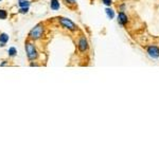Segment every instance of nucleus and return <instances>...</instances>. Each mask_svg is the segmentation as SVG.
Wrapping results in <instances>:
<instances>
[{
    "instance_id": "11",
    "label": "nucleus",
    "mask_w": 159,
    "mask_h": 159,
    "mask_svg": "<svg viewBox=\"0 0 159 159\" xmlns=\"http://www.w3.org/2000/svg\"><path fill=\"white\" fill-rule=\"evenodd\" d=\"M17 54V50L16 48H14V47H11V48L9 49V55L12 56V58H14L15 55Z\"/></svg>"
},
{
    "instance_id": "13",
    "label": "nucleus",
    "mask_w": 159,
    "mask_h": 159,
    "mask_svg": "<svg viewBox=\"0 0 159 159\" xmlns=\"http://www.w3.org/2000/svg\"><path fill=\"white\" fill-rule=\"evenodd\" d=\"M64 2L67 4V6H74V4L76 3V0H63Z\"/></svg>"
},
{
    "instance_id": "15",
    "label": "nucleus",
    "mask_w": 159,
    "mask_h": 159,
    "mask_svg": "<svg viewBox=\"0 0 159 159\" xmlns=\"http://www.w3.org/2000/svg\"><path fill=\"white\" fill-rule=\"evenodd\" d=\"M102 2H103V3L105 4V6H110L111 3H113V0H102Z\"/></svg>"
},
{
    "instance_id": "14",
    "label": "nucleus",
    "mask_w": 159,
    "mask_h": 159,
    "mask_svg": "<svg viewBox=\"0 0 159 159\" xmlns=\"http://www.w3.org/2000/svg\"><path fill=\"white\" fill-rule=\"evenodd\" d=\"M28 11H29V7H20V10H19V13L26 14V13H28Z\"/></svg>"
},
{
    "instance_id": "5",
    "label": "nucleus",
    "mask_w": 159,
    "mask_h": 159,
    "mask_svg": "<svg viewBox=\"0 0 159 159\" xmlns=\"http://www.w3.org/2000/svg\"><path fill=\"white\" fill-rule=\"evenodd\" d=\"M79 50L81 52H86L88 50L89 48V45H88V41H87V38L85 36H81V38H80L79 41Z\"/></svg>"
},
{
    "instance_id": "8",
    "label": "nucleus",
    "mask_w": 159,
    "mask_h": 159,
    "mask_svg": "<svg viewBox=\"0 0 159 159\" xmlns=\"http://www.w3.org/2000/svg\"><path fill=\"white\" fill-rule=\"evenodd\" d=\"M9 35L6 33H1L0 34V43L1 44H6L7 41H9Z\"/></svg>"
},
{
    "instance_id": "3",
    "label": "nucleus",
    "mask_w": 159,
    "mask_h": 159,
    "mask_svg": "<svg viewBox=\"0 0 159 159\" xmlns=\"http://www.w3.org/2000/svg\"><path fill=\"white\" fill-rule=\"evenodd\" d=\"M58 22L62 24V27H64L65 29L67 30H69V31H76L78 30V26H76L75 24L72 21V20H70L69 18H65V17H59L58 18Z\"/></svg>"
},
{
    "instance_id": "4",
    "label": "nucleus",
    "mask_w": 159,
    "mask_h": 159,
    "mask_svg": "<svg viewBox=\"0 0 159 159\" xmlns=\"http://www.w3.org/2000/svg\"><path fill=\"white\" fill-rule=\"evenodd\" d=\"M146 52H148V54L151 56V58H159V47L157 46H148L146 47Z\"/></svg>"
},
{
    "instance_id": "1",
    "label": "nucleus",
    "mask_w": 159,
    "mask_h": 159,
    "mask_svg": "<svg viewBox=\"0 0 159 159\" xmlns=\"http://www.w3.org/2000/svg\"><path fill=\"white\" fill-rule=\"evenodd\" d=\"M24 48H26V53H27V56H28L29 61L33 62V61H36L37 58H38V52H37L35 46L32 41H30V39L26 41L24 44Z\"/></svg>"
},
{
    "instance_id": "9",
    "label": "nucleus",
    "mask_w": 159,
    "mask_h": 159,
    "mask_svg": "<svg viewBox=\"0 0 159 159\" xmlns=\"http://www.w3.org/2000/svg\"><path fill=\"white\" fill-rule=\"evenodd\" d=\"M18 4L20 7H29L30 6V1H28V0H19Z\"/></svg>"
},
{
    "instance_id": "16",
    "label": "nucleus",
    "mask_w": 159,
    "mask_h": 159,
    "mask_svg": "<svg viewBox=\"0 0 159 159\" xmlns=\"http://www.w3.org/2000/svg\"><path fill=\"white\" fill-rule=\"evenodd\" d=\"M0 1H1V0H0Z\"/></svg>"
},
{
    "instance_id": "10",
    "label": "nucleus",
    "mask_w": 159,
    "mask_h": 159,
    "mask_svg": "<svg viewBox=\"0 0 159 159\" xmlns=\"http://www.w3.org/2000/svg\"><path fill=\"white\" fill-rule=\"evenodd\" d=\"M105 12H106V14H107L108 18H110V19H113V18H114V16H115V13H114L113 10L109 9V7H107V9L105 10Z\"/></svg>"
},
{
    "instance_id": "7",
    "label": "nucleus",
    "mask_w": 159,
    "mask_h": 159,
    "mask_svg": "<svg viewBox=\"0 0 159 159\" xmlns=\"http://www.w3.org/2000/svg\"><path fill=\"white\" fill-rule=\"evenodd\" d=\"M59 6H61V4H59L58 0H51L50 1V7H51V10H53V11H58L59 9Z\"/></svg>"
},
{
    "instance_id": "2",
    "label": "nucleus",
    "mask_w": 159,
    "mask_h": 159,
    "mask_svg": "<svg viewBox=\"0 0 159 159\" xmlns=\"http://www.w3.org/2000/svg\"><path fill=\"white\" fill-rule=\"evenodd\" d=\"M43 34H44V26L41 24H39L30 31L29 39H31V41H38V39H41L43 37Z\"/></svg>"
},
{
    "instance_id": "12",
    "label": "nucleus",
    "mask_w": 159,
    "mask_h": 159,
    "mask_svg": "<svg viewBox=\"0 0 159 159\" xmlns=\"http://www.w3.org/2000/svg\"><path fill=\"white\" fill-rule=\"evenodd\" d=\"M7 12L6 10H0V19H6Z\"/></svg>"
},
{
    "instance_id": "6",
    "label": "nucleus",
    "mask_w": 159,
    "mask_h": 159,
    "mask_svg": "<svg viewBox=\"0 0 159 159\" xmlns=\"http://www.w3.org/2000/svg\"><path fill=\"white\" fill-rule=\"evenodd\" d=\"M118 22L121 24V26H126L127 22H128V17L126 16L125 13L122 11L118 14Z\"/></svg>"
}]
</instances>
